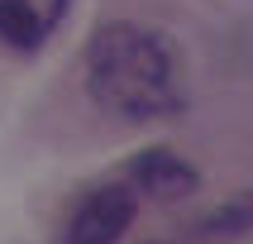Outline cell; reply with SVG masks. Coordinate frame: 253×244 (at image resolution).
<instances>
[{"mask_svg": "<svg viewBox=\"0 0 253 244\" xmlns=\"http://www.w3.org/2000/svg\"><path fill=\"white\" fill-rule=\"evenodd\" d=\"M86 91L120 120H163L186 105L182 48L153 24L115 19L86 43Z\"/></svg>", "mask_w": 253, "mask_h": 244, "instance_id": "1", "label": "cell"}, {"mask_svg": "<svg viewBox=\"0 0 253 244\" xmlns=\"http://www.w3.org/2000/svg\"><path fill=\"white\" fill-rule=\"evenodd\" d=\"M134 211H139V201H134V192H129L125 182L100 187V192H91V196L72 211L67 240H62V244H115L129 230Z\"/></svg>", "mask_w": 253, "mask_h": 244, "instance_id": "2", "label": "cell"}, {"mask_svg": "<svg viewBox=\"0 0 253 244\" xmlns=\"http://www.w3.org/2000/svg\"><path fill=\"white\" fill-rule=\"evenodd\" d=\"M129 182L153 201H182L201 187V172H196V163H186L168 148H148V153L129 158Z\"/></svg>", "mask_w": 253, "mask_h": 244, "instance_id": "3", "label": "cell"}, {"mask_svg": "<svg viewBox=\"0 0 253 244\" xmlns=\"http://www.w3.org/2000/svg\"><path fill=\"white\" fill-rule=\"evenodd\" d=\"M72 0H0V39L10 48H39L67 14Z\"/></svg>", "mask_w": 253, "mask_h": 244, "instance_id": "4", "label": "cell"}, {"mask_svg": "<svg viewBox=\"0 0 253 244\" xmlns=\"http://www.w3.org/2000/svg\"><path fill=\"white\" fill-rule=\"evenodd\" d=\"M196 235H206V240H239V235H253V192H244V196L206 211L196 220Z\"/></svg>", "mask_w": 253, "mask_h": 244, "instance_id": "5", "label": "cell"}]
</instances>
